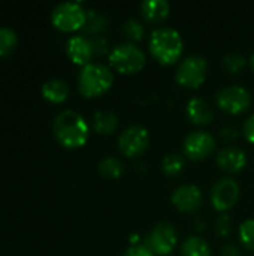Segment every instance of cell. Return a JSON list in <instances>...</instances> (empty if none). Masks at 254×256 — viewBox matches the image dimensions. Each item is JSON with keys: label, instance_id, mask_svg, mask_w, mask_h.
<instances>
[{"label": "cell", "instance_id": "6da1fadb", "mask_svg": "<svg viewBox=\"0 0 254 256\" xmlns=\"http://www.w3.org/2000/svg\"><path fill=\"white\" fill-rule=\"evenodd\" d=\"M52 130L55 140L67 148L82 147L87 142L90 134V128L85 118L73 110L60 111L54 118Z\"/></svg>", "mask_w": 254, "mask_h": 256}, {"label": "cell", "instance_id": "7a4b0ae2", "mask_svg": "<svg viewBox=\"0 0 254 256\" xmlns=\"http://www.w3.org/2000/svg\"><path fill=\"white\" fill-rule=\"evenodd\" d=\"M183 36L174 27L160 26L151 32L150 50L153 56L163 64H171L177 62L183 52Z\"/></svg>", "mask_w": 254, "mask_h": 256}, {"label": "cell", "instance_id": "3957f363", "mask_svg": "<svg viewBox=\"0 0 254 256\" xmlns=\"http://www.w3.org/2000/svg\"><path fill=\"white\" fill-rule=\"evenodd\" d=\"M114 74L109 66L100 62H90L78 74V88L87 98L100 96L111 88Z\"/></svg>", "mask_w": 254, "mask_h": 256}, {"label": "cell", "instance_id": "277c9868", "mask_svg": "<svg viewBox=\"0 0 254 256\" xmlns=\"http://www.w3.org/2000/svg\"><path fill=\"white\" fill-rule=\"evenodd\" d=\"M109 63L114 69L121 74H135L139 72L145 63L147 56L141 46L133 42H124L115 45L109 52Z\"/></svg>", "mask_w": 254, "mask_h": 256}, {"label": "cell", "instance_id": "5b68a950", "mask_svg": "<svg viewBox=\"0 0 254 256\" xmlns=\"http://www.w3.org/2000/svg\"><path fill=\"white\" fill-rule=\"evenodd\" d=\"M87 21V10L79 2H61L51 12V22L63 32H73Z\"/></svg>", "mask_w": 254, "mask_h": 256}, {"label": "cell", "instance_id": "8992f818", "mask_svg": "<svg viewBox=\"0 0 254 256\" xmlns=\"http://www.w3.org/2000/svg\"><path fill=\"white\" fill-rule=\"evenodd\" d=\"M207 70H208L207 58L201 54H190L186 58H183L181 63L178 64L175 72V80L178 84L184 87L195 88L205 81Z\"/></svg>", "mask_w": 254, "mask_h": 256}, {"label": "cell", "instance_id": "52a82bcc", "mask_svg": "<svg viewBox=\"0 0 254 256\" xmlns=\"http://www.w3.org/2000/svg\"><path fill=\"white\" fill-rule=\"evenodd\" d=\"M178 242V232L169 222L156 224L145 237V246L154 255H169Z\"/></svg>", "mask_w": 254, "mask_h": 256}, {"label": "cell", "instance_id": "ba28073f", "mask_svg": "<svg viewBox=\"0 0 254 256\" xmlns=\"http://www.w3.org/2000/svg\"><path fill=\"white\" fill-rule=\"evenodd\" d=\"M217 105L229 112V114H240L246 111L252 104V93L247 87L240 84L225 86L217 92Z\"/></svg>", "mask_w": 254, "mask_h": 256}, {"label": "cell", "instance_id": "9c48e42d", "mask_svg": "<svg viewBox=\"0 0 254 256\" xmlns=\"http://www.w3.org/2000/svg\"><path fill=\"white\" fill-rule=\"evenodd\" d=\"M150 146V132L141 123L127 126L118 136V147L123 154L133 158L142 154Z\"/></svg>", "mask_w": 254, "mask_h": 256}, {"label": "cell", "instance_id": "30bf717a", "mask_svg": "<svg viewBox=\"0 0 254 256\" xmlns=\"http://www.w3.org/2000/svg\"><path fill=\"white\" fill-rule=\"evenodd\" d=\"M240 195H241V188L238 182L231 177H223L214 183L210 198L216 210L226 212L238 202Z\"/></svg>", "mask_w": 254, "mask_h": 256}, {"label": "cell", "instance_id": "8fae6325", "mask_svg": "<svg viewBox=\"0 0 254 256\" xmlns=\"http://www.w3.org/2000/svg\"><path fill=\"white\" fill-rule=\"evenodd\" d=\"M214 148H216L214 135L202 129L189 132L183 141L184 154L193 160H201L208 158L214 152Z\"/></svg>", "mask_w": 254, "mask_h": 256}, {"label": "cell", "instance_id": "7c38bea8", "mask_svg": "<svg viewBox=\"0 0 254 256\" xmlns=\"http://www.w3.org/2000/svg\"><path fill=\"white\" fill-rule=\"evenodd\" d=\"M202 190L198 184L193 183H184L180 184L178 188L174 189L172 195H171V201L172 204L186 213H192L196 212L201 206H202Z\"/></svg>", "mask_w": 254, "mask_h": 256}, {"label": "cell", "instance_id": "4fadbf2b", "mask_svg": "<svg viewBox=\"0 0 254 256\" xmlns=\"http://www.w3.org/2000/svg\"><path fill=\"white\" fill-rule=\"evenodd\" d=\"M66 52L73 63L85 66L87 63H90V60L94 54L93 40L82 34H75V36L69 38V40L66 44Z\"/></svg>", "mask_w": 254, "mask_h": 256}, {"label": "cell", "instance_id": "5bb4252c", "mask_svg": "<svg viewBox=\"0 0 254 256\" xmlns=\"http://www.w3.org/2000/svg\"><path fill=\"white\" fill-rule=\"evenodd\" d=\"M247 162H249V158H247L246 150L237 146H225L217 153L219 166L229 172H238L244 170Z\"/></svg>", "mask_w": 254, "mask_h": 256}, {"label": "cell", "instance_id": "9a60e30c", "mask_svg": "<svg viewBox=\"0 0 254 256\" xmlns=\"http://www.w3.org/2000/svg\"><path fill=\"white\" fill-rule=\"evenodd\" d=\"M186 112L189 118L196 124L210 123L214 118V108L204 98H192L186 105Z\"/></svg>", "mask_w": 254, "mask_h": 256}, {"label": "cell", "instance_id": "2e32d148", "mask_svg": "<svg viewBox=\"0 0 254 256\" xmlns=\"http://www.w3.org/2000/svg\"><path fill=\"white\" fill-rule=\"evenodd\" d=\"M171 12L168 0H144L141 2V14L147 21L159 22L163 21Z\"/></svg>", "mask_w": 254, "mask_h": 256}, {"label": "cell", "instance_id": "e0dca14e", "mask_svg": "<svg viewBox=\"0 0 254 256\" xmlns=\"http://www.w3.org/2000/svg\"><path fill=\"white\" fill-rule=\"evenodd\" d=\"M42 96L54 104L64 102L69 96V86L64 80L61 78H51L43 82L42 86Z\"/></svg>", "mask_w": 254, "mask_h": 256}, {"label": "cell", "instance_id": "ac0fdd59", "mask_svg": "<svg viewBox=\"0 0 254 256\" xmlns=\"http://www.w3.org/2000/svg\"><path fill=\"white\" fill-rule=\"evenodd\" d=\"M118 126V116L111 110H99L93 114V128L96 132L108 135Z\"/></svg>", "mask_w": 254, "mask_h": 256}, {"label": "cell", "instance_id": "d6986e66", "mask_svg": "<svg viewBox=\"0 0 254 256\" xmlns=\"http://www.w3.org/2000/svg\"><path fill=\"white\" fill-rule=\"evenodd\" d=\"M181 255L210 256L211 255V246L205 238H202L199 236H190L181 243Z\"/></svg>", "mask_w": 254, "mask_h": 256}, {"label": "cell", "instance_id": "ffe728a7", "mask_svg": "<svg viewBox=\"0 0 254 256\" xmlns=\"http://www.w3.org/2000/svg\"><path fill=\"white\" fill-rule=\"evenodd\" d=\"M97 171L102 177L105 178H117L123 174L124 171V165L118 158L114 156H105L99 165H97Z\"/></svg>", "mask_w": 254, "mask_h": 256}, {"label": "cell", "instance_id": "44dd1931", "mask_svg": "<svg viewBox=\"0 0 254 256\" xmlns=\"http://www.w3.org/2000/svg\"><path fill=\"white\" fill-rule=\"evenodd\" d=\"M184 166H186V159L180 153H166L162 159V171L169 177H175L181 174Z\"/></svg>", "mask_w": 254, "mask_h": 256}, {"label": "cell", "instance_id": "7402d4cb", "mask_svg": "<svg viewBox=\"0 0 254 256\" xmlns=\"http://www.w3.org/2000/svg\"><path fill=\"white\" fill-rule=\"evenodd\" d=\"M16 42H18L16 32L10 27L1 26L0 27V57L7 56L16 46Z\"/></svg>", "mask_w": 254, "mask_h": 256}, {"label": "cell", "instance_id": "603a6c76", "mask_svg": "<svg viewBox=\"0 0 254 256\" xmlns=\"http://www.w3.org/2000/svg\"><path fill=\"white\" fill-rule=\"evenodd\" d=\"M240 240L241 243L250 249V250H254V219L253 218H249L246 219L241 225H240Z\"/></svg>", "mask_w": 254, "mask_h": 256}, {"label": "cell", "instance_id": "cb8c5ba5", "mask_svg": "<svg viewBox=\"0 0 254 256\" xmlns=\"http://www.w3.org/2000/svg\"><path fill=\"white\" fill-rule=\"evenodd\" d=\"M123 33L130 40H139L144 36L145 28H144L142 22L138 21L136 18H129L123 26Z\"/></svg>", "mask_w": 254, "mask_h": 256}, {"label": "cell", "instance_id": "d4e9b609", "mask_svg": "<svg viewBox=\"0 0 254 256\" xmlns=\"http://www.w3.org/2000/svg\"><path fill=\"white\" fill-rule=\"evenodd\" d=\"M247 63V58L246 56L240 54V52H229L223 58V68L228 70V72H238L240 69H243Z\"/></svg>", "mask_w": 254, "mask_h": 256}, {"label": "cell", "instance_id": "484cf974", "mask_svg": "<svg viewBox=\"0 0 254 256\" xmlns=\"http://www.w3.org/2000/svg\"><path fill=\"white\" fill-rule=\"evenodd\" d=\"M231 219L228 214H222L217 220H216V232L219 236H228L231 232Z\"/></svg>", "mask_w": 254, "mask_h": 256}, {"label": "cell", "instance_id": "4316f807", "mask_svg": "<svg viewBox=\"0 0 254 256\" xmlns=\"http://www.w3.org/2000/svg\"><path fill=\"white\" fill-rule=\"evenodd\" d=\"M123 256H154V254L145 244H133L126 249Z\"/></svg>", "mask_w": 254, "mask_h": 256}, {"label": "cell", "instance_id": "83f0119b", "mask_svg": "<svg viewBox=\"0 0 254 256\" xmlns=\"http://www.w3.org/2000/svg\"><path fill=\"white\" fill-rule=\"evenodd\" d=\"M243 132H244V136L254 144V112L244 120Z\"/></svg>", "mask_w": 254, "mask_h": 256}, {"label": "cell", "instance_id": "f1b7e54d", "mask_svg": "<svg viewBox=\"0 0 254 256\" xmlns=\"http://www.w3.org/2000/svg\"><path fill=\"white\" fill-rule=\"evenodd\" d=\"M220 255L222 256H241V254H240V249H238V246H237V244H234V243H226V244L222 248V250H220Z\"/></svg>", "mask_w": 254, "mask_h": 256}, {"label": "cell", "instance_id": "f546056e", "mask_svg": "<svg viewBox=\"0 0 254 256\" xmlns=\"http://www.w3.org/2000/svg\"><path fill=\"white\" fill-rule=\"evenodd\" d=\"M249 62H250V64H252V69H253V72H254V51L252 52V56H250Z\"/></svg>", "mask_w": 254, "mask_h": 256}, {"label": "cell", "instance_id": "4dcf8cb0", "mask_svg": "<svg viewBox=\"0 0 254 256\" xmlns=\"http://www.w3.org/2000/svg\"><path fill=\"white\" fill-rule=\"evenodd\" d=\"M249 256H254V255H249Z\"/></svg>", "mask_w": 254, "mask_h": 256}, {"label": "cell", "instance_id": "1f68e13d", "mask_svg": "<svg viewBox=\"0 0 254 256\" xmlns=\"http://www.w3.org/2000/svg\"><path fill=\"white\" fill-rule=\"evenodd\" d=\"M169 256H171V255H169Z\"/></svg>", "mask_w": 254, "mask_h": 256}]
</instances>
